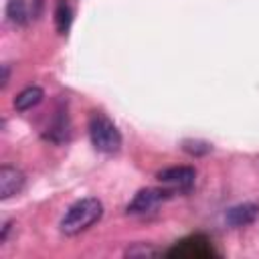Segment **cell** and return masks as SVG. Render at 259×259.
I'll return each mask as SVG.
<instances>
[{"mask_svg": "<svg viewBox=\"0 0 259 259\" xmlns=\"http://www.w3.org/2000/svg\"><path fill=\"white\" fill-rule=\"evenodd\" d=\"M103 214V204L93 198V196H87V198H81L77 202H73L67 212L63 214L61 219V233L73 237V235H79L83 231H87L91 225H95Z\"/></svg>", "mask_w": 259, "mask_h": 259, "instance_id": "cell-1", "label": "cell"}, {"mask_svg": "<svg viewBox=\"0 0 259 259\" xmlns=\"http://www.w3.org/2000/svg\"><path fill=\"white\" fill-rule=\"evenodd\" d=\"M42 95H45V93H42L40 87H36V85L26 87V89H22V91L14 97V107H16L18 111H28V109H32L34 105L40 103Z\"/></svg>", "mask_w": 259, "mask_h": 259, "instance_id": "cell-8", "label": "cell"}, {"mask_svg": "<svg viewBox=\"0 0 259 259\" xmlns=\"http://www.w3.org/2000/svg\"><path fill=\"white\" fill-rule=\"evenodd\" d=\"M257 214H259V206L253 202H245V204H237L229 208L225 219L231 227H247L257 219Z\"/></svg>", "mask_w": 259, "mask_h": 259, "instance_id": "cell-7", "label": "cell"}, {"mask_svg": "<svg viewBox=\"0 0 259 259\" xmlns=\"http://www.w3.org/2000/svg\"><path fill=\"white\" fill-rule=\"evenodd\" d=\"M89 138L97 152L101 154H115L121 148V134L115 123L101 111L91 113L89 117Z\"/></svg>", "mask_w": 259, "mask_h": 259, "instance_id": "cell-2", "label": "cell"}, {"mask_svg": "<svg viewBox=\"0 0 259 259\" xmlns=\"http://www.w3.org/2000/svg\"><path fill=\"white\" fill-rule=\"evenodd\" d=\"M71 16H73V12H71V6L67 4V2H59L57 4V10H55V22H57V28H59V32H67L69 30V24H71Z\"/></svg>", "mask_w": 259, "mask_h": 259, "instance_id": "cell-10", "label": "cell"}, {"mask_svg": "<svg viewBox=\"0 0 259 259\" xmlns=\"http://www.w3.org/2000/svg\"><path fill=\"white\" fill-rule=\"evenodd\" d=\"M24 186V174L14 166H2L0 168V198L6 200L14 194H18Z\"/></svg>", "mask_w": 259, "mask_h": 259, "instance_id": "cell-5", "label": "cell"}, {"mask_svg": "<svg viewBox=\"0 0 259 259\" xmlns=\"http://www.w3.org/2000/svg\"><path fill=\"white\" fill-rule=\"evenodd\" d=\"M168 255L170 257H208L212 255V249L206 245L202 237H192V239L180 241V245L168 251Z\"/></svg>", "mask_w": 259, "mask_h": 259, "instance_id": "cell-6", "label": "cell"}, {"mask_svg": "<svg viewBox=\"0 0 259 259\" xmlns=\"http://www.w3.org/2000/svg\"><path fill=\"white\" fill-rule=\"evenodd\" d=\"M168 196H172L170 190L166 188H142L136 192L132 202L127 204V214H150L154 212Z\"/></svg>", "mask_w": 259, "mask_h": 259, "instance_id": "cell-4", "label": "cell"}, {"mask_svg": "<svg viewBox=\"0 0 259 259\" xmlns=\"http://www.w3.org/2000/svg\"><path fill=\"white\" fill-rule=\"evenodd\" d=\"M158 180L172 194H176V192H190L192 186H194V180H196V172L190 166H172V168L160 170L158 172Z\"/></svg>", "mask_w": 259, "mask_h": 259, "instance_id": "cell-3", "label": "cell"}, {"mask_svg": "<svg viewBox=\"0 0 259 259\" xmlns=\"http://www.w3.org/2000/svg\"><path fill=\"white\" fill-rule=\"evenodd\" d=\"M160 251L156 247H150V245H144V243H136L134 247H130L125 251L127 257H152V255H158Z\"/></svg>", "mask_w": 259, "mask_h": 259, "instance_id": "cell-11", "label": "cell"}, {"mask_svg": "<svg viewBox=\"0 0 259 259\" xmlns=\"http://www.w3.org/2000/svg\"><path fill=\"white\" fill-rule=\"evenodd\" d=\"M6 14L14 24H24L28 20V10L24 0H10L6 6Z\"/></svg>", "mask_w": 259, "mask_h": 259, "instance_id": "cell-9", "label": "cell"}]
</instances>
